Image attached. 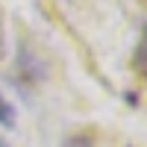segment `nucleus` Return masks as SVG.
<instances>
[{"label":"nucleus","mask_w":147,"mask_h":147,"mask_svg":"<svg viewBox=\"0 0 147 147\" xmlns=\"http://www.w3.org/2000/svg\"><path fill=\"white\" fill-rule=\"evenodd\" d=\"M15 124H18L15 106H12L6 97H3V91H0V127H3V129H15Z\"/></svg>","instance_id":"obj_2"},{"label":"nucleus","mask_w":147,"mask_h":147,"mask_svg":"<svg viewBox=\"0 0 147 147\" xmlns=\"http://www.w3.org/2000/svg\"><path fill=\"white\" fill-rule=\"evenodd\" d=\"M132 71H136L138 77L147 80V24L141 27L138 44H136V53H132Z\"/></svg>","instance_id":"obj_1"},{"label":"nucleus","mask_w":147,"mask_h":147,"mask_svg":"<svg viewBox=\"0 0 147 147\" xmlns=\"http://www.w3.org/2000/svg\"><path fill=\"white\" fill-rule=\"evenodd\" d=\"M0 147H9V144H6V141H3V138H0Z\"/></svg>","instance_id":"obj_4"},{"label":"nucleus","mask_w":147,"mask_h":147,"mask_svg":"<svg viewBox=\"0 0 147 147\" xmlns=\"http://www.w3.org/2000/svg\"><path fill=\"white\" fill-rule=\"evenodd\" d=\"M6 15H3V6H0V59H3V53H6V21H3Z\"/></svg>","instance_id":"obj_3"}]
</instances>
